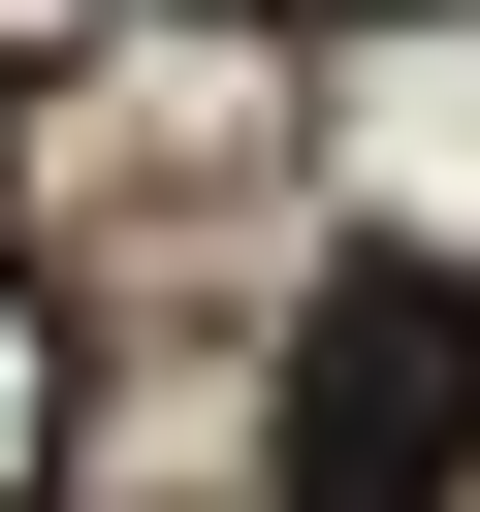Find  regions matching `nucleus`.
I'll return each mask as SVG.
<instances>
[{"instance_id":"nucleus-1","label":"nucleus","mask_w":480,"mask_h":512,"mask_svg":"<svg viewBox=\"0 0 480 512\" xmlns=\"http://www.w3.org/2000/svg\"><path fill=\"white\" fill-rule=\"evenodd\" d=\"M480 480V256H352L288 320V512H448Z\"/></svg>"}]
</instances>
